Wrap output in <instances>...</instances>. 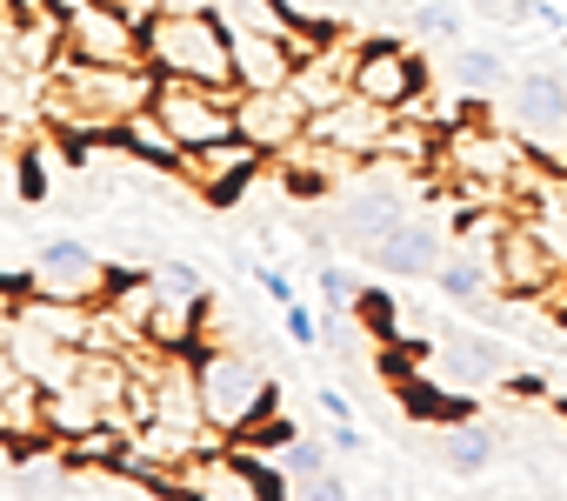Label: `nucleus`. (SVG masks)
I'll return each mask as SVG.
<instances>
[{
	"instance_id": "nucleus-1",
	"label": "nucleus",
	"mask_w": 567,
	"mask_h": 501,
	"mask_svg": "<svg viewBox=\"0 0 567 501\" xmlns=\"http://www.w3.org/2000/svg\"><path fill=\"white\" fill-rule=\"evenodd\" d=\"M147 68L161 81L234 88V28L214 8H147Z\"/></svg>"
},
{
	"instance_id": "nucleus-2",
	"label": "nucleus",
	"mask_w": 567,
	"mask_h": 501,
	"mask_svg": "<svg viewBox=\"0 0 567 501\" xmlns=\"http://www.w3.org/2000/svg\"><path fill=\"white\" fill-rule=\"evenodd\" d=\"M194 361H200V401H207V428L214 434L240 441V434H254L274 415L280 388L267 381V368L254 355H240L227 341H207V348H194Z\"/></svg>"
},
{
	"instance_id": "nucleus-3",
	"label": "nucleus",
	"mask_w": 567,
	"mask_h": 501,
	"mask_svg": "<svg viewBox=\"0 0 567 501\" xmlns=\"http://www.w3.org/2000/svg\"><path fill=\"white\" fill-rule=\"evenodd\" d=\"M501 127H514L520 147H527L540 167L567 174V81H560V74L534 68V74L507 81V88H501Z\"/></svg>"
},
{
	"instance_id": "nucleus-4",
	"label": "nucleus",
	"mask_w": 567,
	"mask_h": 501,
	"mask_svg": "<svg viewBox=\"0 0 567 501\" xmlns=\"http://www.w3.org/2000/svg\"><path fill=\"white\" fill-rule=\"evenodd\" d=\"M234 94H240V88L161 81V88H154V114L167 121V134H174L181 147H214V141L240 134V127H234Z\"/></svg>"
},
{
	"instance_id": "nucleus-5",
	"label": "nucleus",
	"mask_w": 567,
	"mask_h": 501,
	"mask_svg": "<svg viewBox=\"0 0 567 501\" xmlns=\"http://www.w3.org/2000/svg\"><path fill=\"white\" fill-rule=\"evenodd\" d=\"M487 262H494L501 295H514V301L560 295V282H567L560 255H554V247H547L527 221H501V234H494V247H487Z\"/></svg>"
},
{
	"instance_id": "nucleus-6",
	"label": "nucleus",
	"mask_w": 567,
	"mask_h": 501,
	"mask_svg": "<svg viewBox=\"0 0 567 501\" xmlns=\"http://www.w3.org/2000/svg\"><path fill=\"white\" fill-rule=\"evenodd\" d=\"M107 282H114V268L94 255L87 241H74V234L41 241L34 247V268H28V288L34 295H54V301H101Z\"/></svg>"
},
{
	"instance_id": "nucleus-7",
	"label": "nucleus",
	"mask_w": 567,
	"mask_h": 501,
	"mask_svg": "<svg viewBox=\"0 0 567 501\" xmlns=\"http://www.w3.org/2000/svg\"><path fill=\"white\" fill-rule=\"evenodd\" d=\"M200 321H207V275L187 268V262H161V268H154L147 341H161V348H200V341H194Z\"/></svg>"
},
{
	"instance_id": "nucleus-8",
	"label": "nucleus",
	"mask_w": 567,
	"mask_h": 501,
	"mask_svg": "<svg viewBox=\"0 0 567 501\" xmlns=\"http://www.w3.org/2000/svg\"><path fill=\"white\" fill-rule=\"evenodd\" d=\"M308 134H315V141H328V147H341V154H354V161L368 167V161H381V154H388L394 108H381V101H368V94L354 88V94H341L334 108L308 114Z\"/></svg>"
},
{
	"instance_id": "nucleus-9",
	"label": "nucleus",
	"mask_w": 567,
	"mask_h": 501,
	"mask_svg": "<svg viewBox=\"0 0 567 501\" xmlns=\"http://www.w3.org/2000/svg\"><path fill=\"white\" fill-rule=\"evenodd\" d=\"M354 88H361L368 101H381V108L408 114V108L434 88V74H427V68H421V54H414V48H401V41H361Z\"/></svg>"
},
{
	"instance_id": "nucleus-10",
	"label": "nucleus",
	"mask_w": 567,
	"mask_h": 501,
	"mask_svg": "<svg viewBox=\"0 0 567 501\" xmlns=\"http://www.w3.org/2000/svg\"><path fill=\"white\" fill-rule=\"evenodd\" d=\"M234 127L274 161V154H288L308 134V101L295 88H240L234 94Z\"/></svg>"
},
{
	"instance_id": "nucleus-11",
	"label": "nucleus",
	"mask_w": 567,
	"mask_h": 501,
	"mask_svg": "<svg viewBox=\"0 0 567 501\" xmlns=\"http://www.w3.org/2000/svg\"><path fill=\"white\" fill-rule=\"evenodd\" d=\"M368 268H381V275H394V282H434V268L447 262V247H441V227L434 221H421V214H401L368 255H361Z\"/></svg>"
},
{
	"instance_id": "nucleus-12",
	"label": "nucleus",
	"mask_w": 567,
	"mask_h": 501,
	"mask_svg": "<svg viewBox=\"0 0 567 501\" xmlns=\"http://www.w3.org/2000/svg\"><path fill=\"white\" fill-rule=\"evenodd\" d=\"M260 161H267V154H260L247 134H227V141H214V147H187L181 181L200 187L207 201H240V187L260 174Z\"/></svg>"
},
{
	"instance_id": "nucleus-13",
	"label": "nucleus",
	"mask_w": 567,
	"mask_h": 501,
	"mask_svg": "<svg viewBox=\"0 0 567 501\" xmlns=\"http://www.w3.org/2000/svg\"><path fill=\"white\" fill-rule=\"evenodd\" d=\"M374 174H361V194L348 201V214H341V241L354 247V255H368V247L401 221V214H414V201H408V187L394 181V174H381V161H368Z\"/></svg>"
},
{
	"instance_id": "nucleus-14",
	"label": "nucleus",
	"mask_w": 567,
	"mask_h": 501,
	"mask_svg": "<svg viewBox=\"0 0 567 501\" xmlns=\"http://www.w3.org/2000/svg\"><path fill=\"white\" fill-rule=\"evenodd\" d=\"M354 61H361V41L328 28V41H321L315 54H301V68H295L288 88L308 101V114H321V108H334L341 94H354Z\"/></svg>"
},
{
	"instance_id": "nucleus-15",
	"label": "nucleus",
	"mask_w": 567,
	"mask_h": 501,
	"mask_svg": "<svg viewBox=\"0 0 567 501\" xmlns=\"http://www.w3.org/2000/svg\"><path fill=\"white\" fill-rule=\"evenodd\" d=\"M227 28H234V88H288L295 81L301 54H295L288 34L240 28V21H227Z\"/></svg>"
},
{
	"instance_id": "nucleus-16",
	"label": "nucleus",
	"mask_w": 567,
	"mask_h": 501,
	"mask_svg": "<svg viewBox=\"0 0 567 501\" xmlns=\"http://www.w3.org/2000/svg\"><path fill=\"white\" fill-rule=\"evenodd\" d=\"M434 361H441V381L447 388H494L507 375V348L494 335H441L434 341Z\"/></svg>"
},
{
	"instance_id": "nucleus-17",
	"label": "nucleus",
	"mask_w": 567,
	"mask_h": 501,
	"mask_svg": "<svg viewBox=\"0 0 567 501\" xmlns=\"http://www.w3.org/2000/svg\"><path fill=\"white\" fill-rule=\"evenodd\" d=\"M114 147H121V154H134L141 167H161V174H181V161H187V147L167 134V121H161L154 108L127 114V121L114 127Z\"/></svg>"
},
{
	"instance_id": "nucleus-18",
	"label": "nucleus",
	"mask_w": 567,
	"mask_h": 501,
	"mask_svg": "<svg viewBox=\"0 0 567 501\" xmlns=\"http://www.w3.org/2000/svg\"><path fill=\"white\" fill-rule=\"evenodd\" d=\"M494 454H501V448H494V434H487L481 421H467V415H461V421H447V428H441V461H447L454 474H487V468H494Z\"/></svg>"
},
{
	"instance_id": "nucleus-19",
	"label": "nucleus",
	"mask_w": 567,
	"mask_h": 501,
	"mask_svg": "<svg viewBox=\"0 0 567 501\" xmlns=\"http://www.w3.org/2000/svg\"><path fill=\"white\" fill-rule=\"evenodd\" d=\"M447 81H454V94H467V101H487V94H501V88H507V61H501L494 48H461Z\"/></svg>"
},
{
	"instance_id": "nucleus-20",
	"label": "nucleus",
	"mask_w": 567,
	"mask_h": 501,
	"mask_svg": "<svg viewBox=\"0 0 567 501\" xmlns=\"http://www.w3.org/2000/svg\"><path fill=\"white\" fill-rule=\"evenodd\" d=\"M274 461H280V474H288V488L301 494L308 481H321V474L334 468V448H328V441H301V434H288V441L274 448Z\"/></svg>"
},
{
	"instance_id": "nucleus-21",
	"label": "nucleus",
	"mask_w": 567,
	"mask_h": 501,
	"mask_svg": "<svg viewBox=\"0 0 567 501\" xmlns=\"http://www.w3.org/2000/svg\"><path fill=\"white\" fill-rule=\"evenodd\" d=\"M315 282H321V301H328V315H334V321H341L348 308H361V295H368V282H361L354 268H341V262H328Z\"/></svg>"
},
{
	"instance_id": "nucleus-22",
	"label": "nucleus",
	"mask_w": 567,
	"mask_h": 501,
	"mask_svg": "<svg viewBox=\"0 0 567 501\" xmlns=\"http://www.w3.org/2000/svg\"><path fill=\"white\" fill-rule=\"evenodd\" d=\"M408 21H414V34H421V41H461V14H454V8H441V0H421Z\"/></svg>"
},
{
	"instance_id": "nucleus-23",
	"label": "nucleus",
	"mask_w": 567,
	"mask_h": 501,
	"mask_svg": "<svg viewBox=\"0 0 567 501\" xmlns=\"http://www.w3.org/2000/svg\"><path fill=\"white\" fill-rule=\"evenodd\" d=\"M361 321H368V335H374V341H401V308H394L381 288H368V295H361Z\"/></svg>"
},
{
	"instance_id": "nucleus-24",
	"label": "nucleus",
	"mask_w": 567,
	"mask_h": 501,
	"mask_svg": "<svg viewBox=\"0 0 567 501\" xmlns=\"http://www.w3.org/2000/svg\"><path fill=\"white\" fill-rule=\"evenodd\" d=\"M280 315H288V341H301V348H315V341L328 335V321H321V315H315L308 301H288Z\"/></svg>"
},
{
	"instance_id": "nucleus-25",
	"label": "nucleus",
	"mask_w": 567,
	"mask_h": 501,
	"mask_svg": "<svg viewBox=\"0 0 567 501\" xmlns=\"http://www.w3.org/2000/svg\"><path fill=\"white\" fill-rule=\"evenodd\" d=\"M501 395H507V401H554V388H547L540 375H520V368L501 375Z\"/></svg>"
},
{
	"instance_id": "nucleus-26",
	"label": "nucleus",
	"mask_w": 567,
	"mask_h": 501,
	"mask_svg": "<svg viewBox=\"0 0 567 501\" xmlns=\"http://www.w3.org/2000/svg\"><path fill=\"white\" fill-rule=\"evenodd\" d=\"M254 282H260V295H267V301H280V308H288V301H301V295H295V282L280 275V268H254Z\"/></svg>"
},
{
	"instance_id": "nucleus-27",
	"label": "nucleus",
	"mask_w": 567,
	"mask_h": 501,
	"mask_svg": "<svg viewBox=\"0 0 567 501\" xmlns=\"http://www.w3.org/2000/svg\"><path fill=\"white\" fill-rule=\"evenodd\" d=\"M301 494H308V501H341V494H348V474H341V468H328V474H321V481H308Z\"/></svg>"
},
{
	"instance_id": "nucleus-28",
	"label": "nucleus",
	"mask_w": 567,
	"mask_h": 501,
	"mask_svg": "<svg viewBox=\"0 0 567 501\" xmlns=\"http://www.w3.org/2000/svg\"><path fill=\"white\" fill-rule=\"evenodd\" d=\"M328 448H334V454H361V428H354V421H334Z\"/></svg>"
},
{
	"instance_id": "nucleus-29",
	"label": "nucleus",
	"mask_w": 567,
	"mask_h": 501,
	"mask_svg": "<svg viewBox=\"0 0 567 501\" xmlns=\"http://www.w3.org/2000/svg\"><path fill=\"white\" fill-rule=\"evenodd\" d=\"M321 408H328V415H334V421H354V408H348V395H334V388H328V395H321Z\"/></svg>"
},
{
	"instance_id": "nucleus-30",
	"label": "nucleus",
	"mask_w": 567,
	"mask_h": 501,
	"mask_svg": "<svg viewBox=\"0 0 567 501\" xmlns=\"http://www.w3.org/2000/svg\"><path fill=\"white\" fill-rule=\"evenodd\" d=\"M554 308H560V321H567V282H560V295H554Z\"/></svg>"
},
{
	"instance_id": "nucleus-31",
	"label": "nucleus",
	"mask_w": 567,
	"mask_h": 501,
	"mask_svg": "<svg viewBox=\"0 0 567 501\" xmlns=\"http://www.w3.org/2000/svg\"><path fill=\"white\" fill-rule=\"evenodd\" d=\"M8 14H14V0H0V21H8Z\"/></svg>"
}]
</instances>
